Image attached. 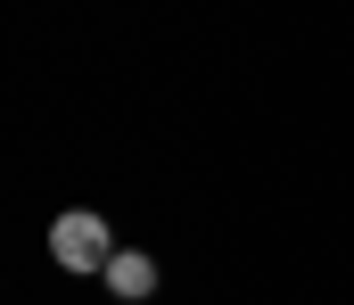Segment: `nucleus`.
<instances>
[{
    "mask_svg": "<svg viewBox=\"0 0 354 305\" xmlns=\"http://www.w3.org/2000/svg\"><path fill=\"white\" fill-rule=\"evenodd\" d=\"M50 264H58V272H107V264H115V231H107L91 206L58 214V223H50Z\"/></svg>",
    "mask_w": 354,
    "mask_h": 305,
    "instance_id": "obj_1",
    "label": "nucleus"
},
{
    "mask_svg": "<svg viewBox=\"0 0 354 305\" xmlns=\"http://www.w3.org/2000/svg\"><path fill=\"white\" fill-rule=\"evenodd\" d=\"M99 281H107L115 297H132V305H140L149 289H157V256H140V248H115V264H107Z\"/></svg>",
    "mask_w": 354,
    "mask_h": 305,
    "instance_id": "obj_2",
    "label": "nucleus"
}]
</instances>
